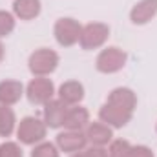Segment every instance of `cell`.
Segmentation results:
<instances>
[{
  "mask_svg": "<svg viewBox=\"0 0 157 157\" xmlns=\"http://www.w3.org/2000/svg\"><path fill=\"white\" fill-rule=\"evenodd\" d=\"M60 57L57 51L49 48H39L35 49L28 59V68L33 73V77H49L59 68Z\"/></svg>",
  "mask_w": 157,
  "mask_h": 157,
  "instance_id": "6da1fadb",
  "label": "cell"
},
{
  "mask_svg": "<svg viewBox=\"0 0 157 157\" xmlns=\"http://www.w3.org/2000/svg\"><path fill=\"white\" fill-rule=\"evenodd\" d=\"M46 133H48L46 122L33 115L20 119V122L17 124V139L26 146H35L42 143L46 139Z\"/></svg>",
  "mask_w": 157,
  "mask_h": 157,
  "instance_id": "7a4b0ae2",
  "label": "cell"
},
{
  "mask_svg": "<svg viewBox=\"0 0 157 157\" xmlns=\"http://www.w3.org/2000/svg\"><path fill=\"white\" fill-rule=\"evenodd\" d=\"M126 62H128L126 51H122L117 46H108L97 55L95 70L99 73H104V75H113L126 66Z\"/></svg>",
  "mask_w": 157,
  "mask_h": 157,
  "instance_id": "3957f363",
  "label": "cell"
},
{
  "mask_svg": "<svg viewBox=\"0 0 157 157\" xmlns=\"http://www.w3.org/2000/svg\"><path fill=\"white\" fill-rule=\"evenodd\" d=\"M80 33H82V24L71 17H62L53 26V35L60 48H71L78 44Z\"/></svg>",
  "mask_w": 157,
  "mask_h": 157,
  "instance_id": "277c9868",
  "label": "cell"
},
{
  "mask_svg": "<svg viewBox=\"0 0 157 157\" xmlns=\"http://www.w3.org/2000/svg\"><path fill=\"white\" fill-rule=\"evenodd\" d=\"M110 39V26L104 22H90L86 26H82V33H80V48L84 51H93L99 49L106 44V40Z\"/></svg>",
  "mask_w": 157,
  "mask_h": 157,
  "instance_id": "5b68a950",
  "label": "cell"
},
{
  "mask_svg": "<svg viewBox=\"0 0 157 157\" xmlns=\"http://www.w3.org/2000/svg\"><path fill=\"white\" fill-rule=\"evenodd\" d=\"M26 97L31 104L44 106L51 99H55V84L49 77H35L26 86Z\"/></svg>",
  "mask_w": 157,
  "mask_h": 157,
  "instance_id": "8992f818",
  "label": "cell"
},
{
  "mask_svg": "<svg viewBox=\"0 0 157 157\" xmlns=\"http://www.w3.org/2000/svg\"><path fill=\"white\" fill-rule=\"evenodd\" d=\"M55 144L60 152L71 155V154H77L82 152L86 146H88V139H86V133L84 132H73V130H64L57 135L55 139Z\"/></svg>",
  "mask_w": 157,
  "mask_h": 157,
  "instance_id": "52a82bcc",
  "label": "cell"
},
{
  "mask_svg": "<svg viewBox=\"0 0 157 157\" xmlns=\"http://www.w3.org/2000/svg\"><path fill=\"white\" fill-rule=\"evenodd\" d=\"M132 117H133L132 112H126V110L117 108V106H113V104H108V102H104V104L101 106V110H99V121H102L104 124H108V126L113 128V130L124 128V126L132 121Z\"/></svg>",
  "mask_w": 157,
  "mask_h": 157,
  "instance_id": "ba28073f",
  "label": "cell"
},
{
  "mask_svg": "<svg viewBox=\"0 0 157 157\" xmlns=\"http://www.w3.org/2000/svg\"><path fill=\"white\" fill-rule=\"evenodd\" d=\"M68 104H64L60 99H51L49 102L44 104V112H42V121L46 122V126L49 130H59L64 124V117L68 112Z\"/></svg>",
  "mask_w": 157,
  "mask_h": 157,
  "instance_id": "9c48e42d",
  "label": "cell"
},
{
  "mask_svg": "<svg viewBox=\"0 0 157 157\" xmlns=\"http://www.w3.org/2000/svg\"><path fill=\"white\" fill-rule=\"evenodd\" d=\"M84 133L90 146H108L113 141V128H110L102 121H95V122L90 121Z\"/></svg>",
  "mask_w": 157,
  "mask_h": 157,
  "instance_id": "30bf717a",
  "label": "cell"
},
{
  "mask_svg": "<svg viewBox=\"0 0 157 157\" xmlns=\"http://www.w3.org/2000/svg\"><path fill=\"white\" fill-rule=\"evenodd\" d=\"M106 102L133 113V112H135V108H137V95H135V91H133L132 88L119 86V88L112 90V91L108 93Z\"/></svg>",
  "mask_w": 157,
  "mask_h": 157,
  "instance_id": "8fae6325",
  "label": "cell"
},
{
  "mask_svg": "<svg viewBox=\"0 0 157 157\" xmlns=\"http://www.w3.org/2000/svg\"><path fill=\"white\" fill-rule=\"evenodd\" d=\"M157 15V0H139L130 9V20L133 26H144Z\"/></svg>",
  "mask_w": 157,
  "mask_h": 157,
  "instance_id": "7c38bea8",
  "label": "cell"
},
{
  "mask_svg": "<svg viewBox=\"0 0 157 157\" xmlns=\"http://www.w3.org/2000/svg\"><path fill=\"white\" fill-rule=\"evenodd\" d=\"M24 95H26V90H24V86H22L20 80H15V78L0 80V104L13 106Z\"/></svg>",
  "mask_w": 157,
  "mask_h": 157,
  "instance_id": "4fadbf2b",
  "label": "cell"
},
{
  "mask_svg": "<svg viewBox=\"0 0 157 157\" xmlns=\"http://www.w3.org/2000/svg\"><path fill=\"white\" fill-rule=\"evenodd\" d=\"M88 124H90V112H88L84 106L75 104V106H70V108H68L66 117H64V124H62L64 130L84 132Z\"/></svg>",
  "mask_w": 157,
  "mask_h": 157,
  "instance_id": "5bb4252c",
  "label": "cell"
},
{
  "mask_svg": "<svg viewBox=\"0 0 157 157\" xmlns=\"http://www.w3.org/2000/svg\"><path fill=\"white\" fill-rule=\"evenodd\" d=\"M84 84L78 82V80H66L59 86V91H57V99H60L64 104L68 106H75L80 104L82 99H84Z\"/></svg>",
  "mask_w": 157,
  "mask_h": 157,
  "instance_id": "9a60e30c",
  "label": "cell"
},
{
  "mask_svg": "<svg viewBox=\"0 0 157 157\" xmlns=\"http://www.w3.org/2000/svg\"><path fill=\"white\" fill-rule=\"evenodd\" d=\"M42 11L40 0H15L13 15L20 20H35Z\"/></svg>",
  "mask_w": 157,
  "mask_h": 157,
  "instance_id": "2e32d148",
  "label": "cell"
},
{
  "mask_svg": "<svg viewBox=\"0 0 157 157\" xmlns=\"http://www.w3.org/2000/svg\"><path fill=\"white\" fill-rule=\"evenodd\" d=\"M17 115L11 106L0 104V137H11L17 132Z\"/></svg>",
  "mask_w": 157,
  "mask_h": 157,
  "instance_id": "e0dca14e",
  "label": "cell"
},
{
  "mask_svg": "<svg viewBox=\"0 0 157 157\" xmlns=\"http://www.w3.org/2000/svg\"><path fill=\"white\" fill-rule=\"evenodd\" d=\"M132 143L126 139H113L108 146V157H130Z\"/></svg>",
  "mask_w": 157,
  "mask_h": 157,
  "instance_id": "ac0fdd59",
  "label": "cell"
},
{
  "mask_svg": "<svg viewBox=\"0 0 157 157\" xmlns=\"http://www.w3.org/2000/svg\"><path fill=\"white\" fill-rule=\"evenodd\" d=\"M31 157H60V150L57 148L55 143L42 141V143H39V144L33 146Z\"/></svg>",
  "mask_w": 157,
  "mask_h": 157,
  "instance_id": "d6986e66",
  "label": "cell"
},
{
  "mask_svg": "<svg viewBox=\"0 0 157 157\" xmlns=\"http://www.w3.org/2000/svg\"><path fill=\"white\" fill-rule=\"evenodd\" d=\"M15 26H17V17L9 11L0 9V39L9 37L15 31Z\"/></svg>",
  "mask_w": 157,
  "mask_h": 157,
  "instance_id": "ffe728a7",
  "label": "cell"
},
{
  "mask_svg": "<svg viewBox=\"0 0 157 157\" xmlns=\"http://www.w3.org/2000/svg\"><path fill=\"white\" fill-rule=\"evenodd\" d=\"M0 157H24V152L18 143L15 141H4L0 144Z\"/></svg>",
  "mask_w": 157,
  "mask_h": 157,
  "instance_id": "44dd1931",
  "label": "cell"
},
{
  "mask_svg": "<svg viewBox=\"0 0 157 157\" xmlns=\"http://www.w3.org/2000/svg\"><path fill=\"white\" fill-rule=\"evenodd\" d=\"M78 157H108V150L104 146H90L78 152Z\"/></svg>",
  "mask_w": 157,
  "mask_h": 157,
  "instance_id": "7402d4cb",
  "label": "cell"
},
{
  "mask_svg": "<svg viewBox=\"0 0 157 157\" xmlns=\"http://www.w3.org/2000/svg\"><path fill=\"white\" fill-rule=\"evenodd\" d=\"M130 157H155V155H154L152 148H148L144 144H135V146H132Z\"/></svg>",
  "mask_w": 157,
  "mask_h": 157,
  "instance_id": "603a6c76",
  "label": "cell"
},
{
  "mask_svg": "<svg viewBox=\"0 0 157 157\" xmlns=\"http://www.w3.org/2000/svg\"><path fill=\"white\" fill-rule=\"evenodd\" d=\"M4 53H6V51H4V44L0 42V62L4 60Z\"/></svg>",
  "mask_w": 157,
  "mask_h": 157,
  "instance_id": "cb8c5ba5",
  "label": "cell"
},
{
  "mask_svg": "<svg viewBox=\"0 0 157 157\" xmlns=\"http://www.w3.org/2000/svg\"><path fill=\"white\" fill-rule=\"evenodd\" d=\"M155 132H157V124H155Z\"/></svg>",
  "mask_w": 157,
  "mask_h": 157,
  "instance_id": "d4e9b609",
  "label": "cell"
}]
</instances>
